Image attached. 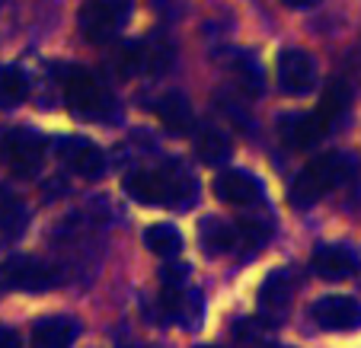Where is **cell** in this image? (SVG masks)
I'll return each instance as SVG.
<instances>
[{
    "mask_svg": "<svg viewBox=\"0 0 361 348\" xmlns=\"http://www.w3.org/2000/svg\"><path fill=\"white\" fill-rule=\"evenodd\" d=\"M355 176H358V160H355L352 154H342V151L323 154V157L310 160V163L298 173L288 198H291L294 208H310V205H317L326 192L352 182Z\"/></svg>",
    "mask_w": 361,
    "mask_h": 348,
    "instance_id": "1",
    "label": "cell"
},
{
    "mask_svg": "<svg viewBox=\"0 0 361 348\" xmlns=\"http://www.w3.org/2000/svg\"><path fill=\"white\" fill-rule=\"evenodd\" d=\"M64 99L83 122H102L112 112V96L87 68H64Z\"/></svg>",
    "mask_w": 361,
    "mask_h": 348,
    "instance_id": "2",
    "label": "cell"
},
{
    "mask_svg": "<svg viewBox=\"0 0 361 348\" xmlns=\"http://www.w3.org/2000/svg\"><path fill=\"white\" fill-rule=\"evenodd\" d=\"M61 281L55 266L35 259V256H10L7 262H0V285L4 287H16V291H29L39 294L48 291Z\"/></svg>",
    "mask_w": 361,
    "mask_h": 348,
    "instance_id": "3",
    "label": "cell"
},
{
    "mask_svg": "<svg viewBox=\"0 0 361 348\" xmlns=\"http://www.w3.org/2000/svg\"><path fill=\"white\" fill-rule=\"evenodd\" d=\"M125 13L128 10H125L122 0H87L77 13V29L90 45H106L118 32Z\"/></svg>",
    "mask_w": 361,
    "mask_h": 348,
    "instance_id": "4",
    "label": "cell"
},
{
    "mask_svg": "<svg viewBox=\"0 0 361 348\" xmlns=\"http://www.w3.org/2000/svg\"><path fill=\"white\" fill-rule=\"evenodd\" d=\"M0 147H4V157H7V163L13 166L16 176H35L39 166H42V160H45L48 141L42 135H35V131L13 128V131L4 135Z\"/></svg>",
    "mask_w": 361,
    "mask_h": 348,
    "instance_id": "5",
    "label": "cell"
},
{
    "mask_svg": "<svg viewBox=\"0 0 361 348\" xmlns=\"http://www.w3.org/2000/svg\"><path fill=\"white\" fill-rule=\"evenodd\" d=\"M275 74H279V89L285 96H307L317 87V68L314 58L300 51V48H285L275 64Z\"/></svg>",
    "mask_w": 361,
    "mask_h": 348,
    "instance_id": "6",
    "label": "cell"
},
{
    "mask_svg": "<svg viewBox=\"0 0 361 348\" xmlns=\"http://www.w3.org/2000/svg\"><path fill=\"white\" fill-rule=\"evenodd\" d=\"M314 323L326 333H352V329H361V304L355 297H342V294H329V297H320L310 310Z\"/></svg>",
    "mask_w": 361,
    "mask_h": 348,
    "instance_id": "7",
    "label": "cell"
},
{
    "mask_svg": "<svg viewBox=\"0 0 361 348\" xmlns=\"http://www.w3.org/2000/svg\"><path fill=\"white\" fill-rule=\"evenodd\" d=\"M170 45H164V42H131V45H125L122 51H118V68H122V74H160V70L170 68Z\"/></svg>",
    "mask_w": 361,
    "mask_h": 348,
    "instance_id": "8",
    "label": "cell"
},
{
    "mask_svg": "<svg viewBox=\"0 0 361 348\" xmlns=\"http://www.w3.org/2000/svg\"><path fill=\"white\" fill-rule=\"evenodd\" d=\"M55 154L68 170H74L83 179H96L106 170V154L93 141H87V137H61L55 144Z\"/></svg>",
    "mask_w": 361,
    "mask_h": 348,
    "instance_id": "9",
    "label": "cell"
},
{
    "mask_svg": "<svg viewBox=\"0 0 361 348\" xmlns=\"http://www.w3.org/2000/svg\"><path fill=\"white\" fill-rule=\"evenodd\" d=\"M294 291H298V272L294 268H279L272 272L259 287V307L266 320H281L288 307L294 301Z\"/></svg>",
    "mask_w": 361,
    "mask_h": 348,
    "instance_id": "10",
    "label": "cell"
},
{
    "mask_svg": "<svg viewBox=\"0 0 361 348\" xmlns=\"http://www.w3.org/2000/svg\"><path fill=\"white\" fill-rule=\"evenodd\" d=\"M323 135H326V128L320 125L317 112H285L279 118V137L291 151H304V147L320 141Z\"/></svg>",
    "mask_w": 361,
    "mask_h": 348,
    "instance_id": "11",
    "label": "cell"
},
{
    "mask_svg": "<svg viewBox=\"0 0 361 348\" xmlns=\"http://www.w3.org/2000/svg\"><path fill=\"white\" fill-rule=\"evenodd\" d=\"M214 195L231 208H246L262 195V185H259V179H252L243 170H227L214 179Z\"/></svg>",
    "mask_w": 361,
    "mask_h": 348,
    "instance_id": "12",
    "label": "cell"
},
{
    "mask_svg": "<svg viewBox=\"0 0 361 348\" xmlns=\"http://www.w3.org/2000/svg\"><path fill=\"white\" fill-rule=\"evenodd\" d=\"M160 173H164V189H166L164 208H189L198 192V182L189 166L183 160H166V163H160Z\"/></svg>",
    "mask_w": 361,
    "mask_h": 348,
    "instance_id": "13",
    "label": "cell"
},
{
    "mask_svg": "<svg viewBox=\"0 0 361 348\" xmlns=\"http://www.w3.org/2000/svg\"><path fill=\"white\" fill-rule=\"evenodd\" d=\"M198 237H202V249L208 256H224V253H237L243 246L240 227L231 224L224 218H204L198 224Z\"/></svg>",
    "mask_w": 361,
    "mask_h": 348,
    "instance_id": "14",
    "label": "cell"
},
{
    "mask_svg": "<svg viewBox=\"0 0 361 348\" xmlns=\"http://www.w3.org/2000/svg\"><path fill=\"white\" fill-rule=\"evenodd\" d=\"M310 268H314V275L323 281H348L358 266H355V256L348 253L345 246L329 243V246H320L314 253Z\"/></svg>",
    "mask_w": 361,
    "mask_h": 348,
    "instance_id": "15",
    "label": "cell"
},
{
    "mask_svg": "<svg viewBox=\"0 0 361 348\" xmlns=\"http://www.w3.org/2000/svg\"><path fill=\"white\" fill-rule=\"evenodd\" d=\"M80 335V323L74 316H45L32 326V348H71Z\"/></svg>",
    "mask_w": 361,
    "mask_h": 348,
    "instance_id": "16",
    "label": "cell"
},
{
    "mask_svg": "<svg viewBox=\"0 0 361 348\" xmlns=\"http://www.w3.org/2000/svg\"><path fill=\"white\" fill-rule=\"evenodd\" d=\"M160 304H164V313L170 316V320L183 323V326H195L198 316H202V297H198L195 291H189L185 285H176V287H164V297H160Z\"/></svg>",
    "mask_w": 361,
    "mask_h": 348,
    "instance_id": "17",
    "label": "cell"
},
{
    "mask_svg": "<svg viewBox=\"0 0 361 348\" xmlns=\"http://www.w3.org/2000/svg\"><path fill=\"white\" fill-rule=\"evenodd\" d=\"M125 192L141 205H164L166 189H164V173L160 166L154 170H135L131 176H125Z\"/></svg>",
    "mask_w": 361,
    "mask_h": 348,
    "instance_id": "18",
    "label": "cell"
},
{
    "mask_svg": "<svg viewBox=\"0 0 361 348\" xmlns=\"http://www.w3.org/2000/svg\"><path fill=\"white\" fill-rule=\"evenodd\" d=\"M348 103H352V89H348L342 80L329 83L326 93H323V99H320V106L314 109L317 118H320V125L326 128V135L342 125V118H345V112H348Z\"/></svg>",
    "mask_w": 361,
    "mask_h": 348,
    "instance_id": "19",
    "label": "cell"
},
{
    "mask_svg": "<svg viewBox=\"0 0 361 348\" xmlns=\"http://www.w3.org/2000/svg\"><path fill=\"white\" fill-rule=\"evenodd\" d=\"M195 154L204 166H224L233 157V141L218 128H202L195 137Z\"/></svg>",
    "mask_w": 361,
    "mask_h": 348,
    "instance_id": "20",
    "label": "cell"
},
{
    "mask_svg": "<svg viewBox=\"0 0 361 348\" xmlns=\"http://www.w3.org/2000/svg\"><path fill=\"white\" fill-rule=\"evenodd\" d=\"M29 227V208L16 192L0 189V233L4 237H20Z\"/></svg>",
    "mask_w": 361,
    "mask_h": 348,
    "instance_id": "21",
    "label": "cell"
},
{
    "mask_svg": "<svg viewBox=\"0 0 361 348\" xmlns=\"http://www.w3.org/2000/svg\"><path fill=\"white\" fill-rule=\"evenodd\" d=\"M157 118L166 125L170 131H192V122H195V116H192V106L185 96L179 93H170L164 96V99H157Z\"/></svg>",
    "mask_w": 361,
    "mask_h": 348,
    "instance_id": "22",
    "label": "cell"
},
{
    "mask_svg": "<svg viewBox=\"0 0 361 348\" xmlns=\"http://www.w3.org/2000/svg\"><path fill=\"white\" fill-rule=\"evenodd\" d=\"M144 246H147L154 256H160V259H173V256H179V249H183V233L173 224H154L144 230Z\"/></svg>",
    "mask_w": 361,
    "mask_h": 348,
    "instance_id": "23",
    "label": "cell"
},
{
    "mask_svg": "<svg viewBox=\"0 0 361 348\" xmlns=\"http://www.w3.org/2000/svg\"><path fill=\"white\" fill-rule=\"evenodd\" d=\"M29 96L26 74L20 68H0V109H16Z\"/></svg>",
    "mask_w": 361,
    "mask_h": 348,
    "instance_id": "24",
    "label": "cell"
},
{
    "mask_svg": "<svg viewBox=\"0 0 361 348\" xmlns=\"http://www.w3.org/2000/svg\"><path fill=\"white\" fill-rule=\"evenodd\" d=\"M233 342L237 348H262L266 342V316H243L233 323Z\"/></svg>",
    "mask_w": 361,
    "mask_h": 348,
    "instance_id": "25",
    "label": "cell"
},
{
    "mask_svg": "<svg viewBox=\"0 0 361 348\" xmlns=\"http://www.w3.org/2000/svg\"><path fill=\"white\" fill-rule=\"evenodd\" d=\"M233 70H237V83L250 96H259L262 93V87H266V77H262L259 61H256L252 55H240L237 61H233Z\"/></svg>",
    "mask_w": 361,
    "mask_h": 348,
    "instance_id": "26",
    "label": "cell"
},
{
    "mask_svg": "<svg viewBox=\"0 0 361 348\" xmlns=\"http://www.w3.org/2000/svg\"><path fill=\"white\" fill-rule=\"evenodd\" d=\"M237 227H240V237H243V246H250V249H259V246L269 240V224L266 220L243 218V220H237Z\"/></svg>",
    "mask_w": 361,
    "mask_h": 348,
    "instance_id": "27",
    "label": "cell"
},
{
    "mask_svg": "<svg viewBox=\"0 0 361 348\" xmlns=\"http://www.w3.org/2000/svg\"><path fill=\"white\" fill-rule=\"evenodd\" d=\"M185 278H189V268H185V266H176V262H170V266L160 268V281H164V287L185 285Z\"/></svg>",
    "mask_w": 361,
    "mask_h": 348,
    "instance_id": "28",
    "label": "cell"
},
{
    "mask_svg": "<svg viewBox=\"0 0 361 348\" xmlns=\"http://www.w3.org/2000/svg\"><path fill=\"white\" fill-rule=\"evenodd\" d=\"M0 348H20V335H16L13 329L0 326Z\"/></svg>",
    "mask_w": 361,
    "mask_h": 348,
    "instance_id": "29",
    "label": "cell"
},
{
    "mask_svg": "<svg viewBox=\"0 0 361 348\" xmlns=\"http://www.w3.org/2000/svg\"><path fill=\"white\" fill-rule=\"evenodd\" d=\"M285 7H294V10H304V7H314L317 0H281Z\"/></svg>",
    "mask_w": 361,
    "mask_h": 348,
    "instance_id": "30",
    "label": "cell"
},
{
    "mask_svg": "<svg viewBox=\"0 0 361 348\" xmlns=\"http://www.w3.org/2000/svg\"><path fill=\"white\" fill-rule=\"evenodd\" d=\"M122 348H154V345H147V342H128V345H122Z\"/></svg>",
    "mask_w": 361,
    "mask_h": 348,
    "instance_id": "31",
    "label": "cell"
},
{
    "mask_svg": "<svg viewBox=\"0 0 361 348\" xmlns=\"http://www.w3.org/2000/svg\"><path fill=\"white\" fill-rule=\"evenodd\" d=\"M198 348H218V345H198Z\"/></svg>",
    "mask_w": 361,
    "mask_h": 348,
    "instance_id": "32",
    "label": "cell"
},
{
    "mask_svg": "<svg viewBox=\"0 0 361 348\" xmlns=\"http://www.w3.org/2000/svg\"><path fill=\"white\" fill-rule=\"evenodd\" d=\"M279 348H285V345H279Z\"/></svg>",
    "mask_w": 361,
    "mask_h": 348,
    "instance_id": "33",
    "label": "cell"
}]
</instances>
